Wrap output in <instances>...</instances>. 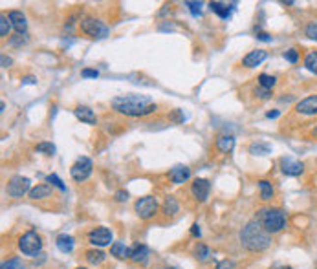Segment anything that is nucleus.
<instances>
[{
	"instance_id": "7c9ffc66",
	"label": "nucleus",
	"mask_w": 317,
	"mask_h": 269,
	"mask_svg": "<svg viewBox=\"0 0 317 269\" xmlns=\"http://www.w3.org/2000/svg\"><path fill=\"white\" fill-rule=\"evenodd\" d=\"M11 26H13V24H11V21H9V17L2 15V17H0V37H7Z\"/></svg>"
},
{
	"instance_id": "20e7f679",
	"label": "nucleus",
	"mask_w": 317,
	"mask_h": 269,
	"mask_svg": "<svg viewBox=\"0 0 317 269\" xmlns=\"http://www.w3.org/2000/svg\"><path fill=\"white\" fill-rule=\"evenodd\" d=\"M19 249L28 256L39 255L42 249V238L35 231H28V233H24L21 236V240H19Z\"/></svg>"
},
{
	"instance_id": "bb28decb",
	"label": "nucleus",
	"mask_w": 317,
	"mask_h": 269,
	"mask_svg": "<svg viewBox=\"0 0 317 269\" xmlns=\"http://www.w3.org/2000/svg\"><path fill=\"white\" fill-rule=\"evenodd\" d=\"M178 211H180V205H178V202H176V198H173V196L165 198V202H163V213H165V215L174 216Z\"/></svg>"
},
{
	"instance_id": "a18cd8bd",
	"label": "nucleus",
	"mask_w": 317,
	"mask_h": 269,
	"mask_svg": "<svg viewBox=\"0 0 317 269\" xmlns=\"http://www.w3.org/2000/svg\"><path fill=\"white\" fill-rule=\"evenodd\" d=\"M191 235L193 236H200V227H198V223H193V227H191Z\"/></svg>"
},
{
	"instance_id": "a211bd4d",
	"label": "nucleus",
	"mask_w": 317,
	"mask_h": 269,
	"mask_svg": "<svg viewBox=\"0 0 317 269\" xmlns=\"http://www.w3.org/2000/svg\"><path fill=\"white\" fill-rule=\"evenodd\" d=\"M74 114L79 121L86 123V125H95V123H97V117H95L94 110L90 107H77L74 110Z\"/></svg>"
},
{
	"instance_id": "2f4dec72",
	"label": "nucleus",
	"mask_w": 317,
	"mask_h": 269,
	"mask_svg": "<svg viewBox=\"0 0 317 269\" xmlns=\"http://www.w3.org/2000/svg\"><path fill=\"white\" fill-rule=\"evenodd\" d=\"M195 255L198 260H207V256H209V247H207L205 243H198L195 249Z\"/></svg>"
},
{
	"instance_id": "0eeeda50",
	"label": "nucleus",
	"mask_w": 317,
	"mask_h": 269,
	"mask_svg": "<svg viewBox=\"0 0 317 269\" xmlns=\"http://www.w3.org/2000/svg\"><path fill=\"white\" fill-rule=\"evenodd\" d=\"M134 211L142 220H148L158 213V202L154 196H143L134 203Z\"/></svg>"
},
{
	"instance_id": "a19ab883",
	"label": "nucleus",
	"mask_w": 317,
	"mask_h": 269,
	"mask_svg": "<svg viewBox=\"0 0 317 269\" xmlns=\"http://www.w3.org/2000/svg\"><path fill=\"white\" fill-rule=\"evenodd\" d=\"M257 39H259V41H264V42H271V35L264 33V31H257Z\"/></svg>"
},
{
	"instance_id": "72a5a7b5",
	"label": "nucleus",
	"mask_w": 317,
	"mask_h": 269,
	"mask_svg": "<svg viewBox=\"0 0 317 269\" xmlns=\"http://www.w3.org/2000/svg\"><path fill=\"white\" fill-rule=\"evenodd\" d=\"M304 35H306L308 39H312V41H317V22L308 24L306 29H304Z\"/></svg>"
},
{
	"instance_id": "ea45409f",
	"label": "nucleus",
	"mask_w": 317,
	"mask_h": 269,
	"mask_svg": "<svg viewBox=\"0 0 317 269\" xmlns=\"http://www.w3.org/2000/svg\"><path fill=\"white\" fill-rule=\"evenodd\" d=\"M216 269H235V262L233 260H222L216 264Z\"/></svg>"
},
{
	"instance_id": "37998d69",
	"label": "nucleus",
	"mask_w": 317,
	"mask_h": 269,
	"mask_svg": "<svg viewBox=\"0 0 317 269\" xmlns=\"http://www.w3.org/2000/svg\"><path fill=\"white\" fill-rule=\"evenodd\" d=\"M127 198H128V194L125 190H117V192H115V200H117V202H127Z\"/></svg>"
},
{
	"instance_id": "5701e85b",
	"label": "nucleus",
	"mask_w": 317,
	"mask_h": 269,
	"mask_svg": "<svg viewBox=\"0 0 317 269\" xmlns=\"http://www.w3.org/2000/svg\"><path fill=\"white\" fill-rule=\"evenodd\" d=\"M86 262L92 264V266H99V264L107 258V255L103 253L101 249H90V251H86Z\"/></svg>"
},
{
	"instance_id": "f257e3e1",
	"label": "nucleus",
	"mask_w": 317,
	"mask_h": 269,
	"mask_svg": "<svg viewBox=\"0 0 317 269\" xmlns=\"http://www.w3.org/2000/svg\"><path fill=\"white\" fill-rule=\"evenodd\" d=\"M112 108L117 114L128 115V117H145L156 112V103H152L147 95H117L112 99Z\"/></svg>"
},
{
	"instance_id": "393cba45",
	"label": "nucleus",
	"mask_w": 317,
	"mask_h": 269,
	"mask_svg": "<svg viewBox=\"0 0 317 269\" xmlns=\"http://www.w3.org/2000/svg\"><path fill=\"white\" fill-rule=\"evenodd\" d=\"M271 152V147L264 141H255L250 145V154L253 156H266Z\"/></svg>"
},
{
	"instance_id": "9d476101",
	"label": "nucleus",
	"mask_w": 317,
	"mask_h": 269,
	"mask_svg": "<svg viewBox=\"0 0 317 269\" xmlns=\"http://www.w3.org/2000/svg\"><path fill=\"white\" fill-rule=\"evenodd\" d=\"M191 192L195 196L198 202H205L209 198V192H211V183L203 178H196L193 185H191Z\"/></svg>"
},
{
	"instance_id": "79ce46f5",
	"label": "nucleus",
	"mask_w": 317,
	"mask_h": 269,
	"mask_svg": "<svg viewBox=\"0 0 317 269\" xmlns=\"http://www.w3.org/2000/svg\"><path fill=\"white\" fill-rule=\"evenodd\" d=\"M9 42H11L13 46H21V44H24V42H26V39H22V35H15V37Z\"/></svg>"
},
{
	"instance_id": "49530a36",
	"label": "nucleus",
	"mask_w": 317,
	"mask_h": 269,
	"mask_svg": "<svg viewBox=\"0 0 317 269\" xmlns=\"http://www.w3.org/2000/svg\"><path fill=\"white\" fill-rule=\"evenodd\" d=\"M279 114H281L279 110H273V112H268V114H266V117H268V119H275V117H279Z\"/></svg>"
},
{
	"instance_id": "de8ad7c7",
	"label": "nucleus",
	"mask_w": 317,
	"mask_h": 269,
	"mask_svg": "<svg viewBox=\"0 0 317 269\" xmlns=\"http://www.w3.org/2000/svg\"><path fill=\"white\" fill-rule=\"evenodd\" d=\"M9 64H11V59H9V57H6V55H2V66L7 68Z\"/></svg>"
},
{
	"instance_id": "e433bc0d",
	"label": "nucleus",
	"mask_w": 317,
	"mask_h": 269,
	"mask_svg": "<svg viewBox=\"0 0 317 269\" xmlns=\"http://www.w3.org/2000/svg\"><path fill=\"white\" fill-rule=\"evenodd\" d=\"M46 180H48L50 183H52V185H55L57 188H61V190H66V187H64V183L61 182V178H59L57 174H50V176L46 178Z\"/></svg>"
},
{
	"instance_id": "09e8293b",
	"label": "nucleus",
	"mask_w": 317,
	"mask_h": 269,
	"mask_svg": "<svg viewBox=\"0 0 317 269\" xmlns=\"http://www.w3.org/2000/svg\"><path fill=\"white\" fill-rule=\"evenodd\" d=\"M273 269H291L290 266H277V268H273Z\"/></svg>"
},
{
	"instance_id": "f03ea898",
	"label": "nucleus",
	"mask_w": 317,
	"mask_h": 269,
	"mask_svg": "<svg viewBox=\"0 0 317 269\" xmlns=\"http://www.w3.org/2000/svg\"><path fill=\"white\" fill-rule=\"evenodd\" d=\"M240 243L251 253H260L271 245V235L260 225L259 220H251L240 231Z\"/></svg>"
},
{
	"instance_id": "c03bdc74",
	"label": "nucleus",
	"mask_w": 317,
	"mask_h": 269,
	"mask_svg": "<svg viewBox=\"0 0 317 269\" xmlns=\"http://www.w3.org/2000/svg\"><path fill=\"white\" fill-rule=\"evenodd\" d=\"M35 82H37V79H35L33 75H28V77L22 79V84H35Z\"/></svg>"
},
{
	"instance_id": "cd10ccee",
	"label": "nucleus",
	"mask_w": 317,
	"mask_h": 269,
	"mask_svg": "<svg viewBox=\"0 0 317 269\" xmlns=\"http://www.w3.org/2000/svg\"><path fill=\"white\" fill-rule=\"evenodd\" d=\"M277 84V79L273 75H268V74H260L259 75V86L266 88V90H271V88Z\"/></svg>"
},
{
	"instance_id": "58836bf2",
	"label": "nucleus",
	"mask_w": 317,
	"mask_h": 269,
	"mask_svg": "<svg viewBox=\"0 0 317 269\" xmlns=\"http://www.w3.org/2000/svg\"><path fill=\"white\" fill-rule=\"evenodd\" d=\"M81 75L85 77V79H97L99 77V72L97 70H90V68H85L81 72Z\"/></svg>"
},
{
	"instance_id": "3c124183",
	"label": "nucleus",
	"mask_w": 317,
	"mask_h": 269,
	"mask_svg": "<svg viewBox=\"0 0 317 269\" xmlns=\"http://www.w3.org/2000/svg\"><path fill=\"white\" fill-rule=\"evenodd\" d=\"M167 269H176V268H167Z\"/></svg>"
},
{
	"instance_id": "4468645a",
	"label": "nucleus",
	"mask_w": 317,
	"mask_h": 269,
	"mask_svg": "<svg viewBox=\"0 0 317 269\" xmlns=\"http://www.w3.org/2000/svg\"><path fill=\"white\" fill-rule=\"evenodd\" d=\"M169 178H171V182L173 183L180 185V183L187 182V180L191 178V168L185 167V165H176V167L171 168Z\"/></svg>"
},
{
	"instance_id": "c9c22d12",
	"label": "nucleus",
	"mask_w": 317,
	"mask_h": 269,
	"mask_svg": "<svg viewBox=\"0 0 317 269\" xmlns=\"http://www.w3.org/2000/svg\"><path fill=\"white\" fill-rule=\"evenodd\" d=\"M284 59L288 62H291V64H295V62L299 61V52H297L295 48H290V50L284 54Z\"/></svg>"
},
{
	"instance_id": "412c9836",
	"label": "nucleus",
	"mask_w": 317,
	"mask_h": 269,
	"mask_svg": "<svg viewBox=\"0 0 317 269\" xmlns=\"http://www.w3.org/2000/svg\"><path fill=\"white\" fill-rule=\"evenodd\" d=\"M110 255L119 258V260H125V258H130V249L121 242H114L110 245Z\"/></svg>"
},
{
	"instance_id": "4be33fe9",
	"label": "nucleus",
	"mask_w": 317,
	"mask_h": 269,
	"mask_svg": "<svg viewBox=\"0 0 317 269\" xmlns=\"http://www.w3.org/2000/svg\"><path fill=\"white\" fill-rule=\"evenodd\" d=\"M52 194V187L50 185H37L29 190V198L31 200H42V198H48Z\"/></svg>"
},
{
	"instance_id": "dca6fc26",
	"label": "nucleus",
	"mask_w": 317,
	"mask_h": 269,
	"mask_svg": "<svg viewBox=\"0 0 317 269\" xmlns=\"http://www.w3.org/2000/svg\"><path fill=\"white\" fill-rule=\"evenodd\" d=\"M7 17H9V21H11V24H13L17 35L26 33L28 22H26V17L22 15V11H9V13H7Z\"/></svg>"
},
{
	"instance_id": "a878e982",
	"label": "nucleus",
	"mask_w": 317,
	"mask_h": 269,
	"mask_svg": "<svg viewBox=\"0 0 317 269\" xmlns=\"http://www.w3.org/2000/svg\"><path fill=\"white\" fill-rule=\"evenodd\" d=\"M304 68L317 75V50H312V52L306 54V57H304Z\"/></svg>"
},
{
	"instance_id": "423d86ee",
	"label": "nucleus",
	"mask_w": 317,
	"mask_h": 269,
	"mask_svg": "<svg viewBox=\"0 0 317 269\" xmlns=\"http://www.w3.org/2000/svg\"><path fill=\"white\" fill-rule=\"evenodd\" d=\"M81 31L92 39H105L108 35V27L94 17H86L81 21Z\"/></svg>"
},
{
	"instance_id": "7ed1b4c3",
	"label": "nucleus",
	"mask_w": 317,
	"mask_h": 269,
	"mask_svg": "<svg viewBox=\"0 0 317 269\" xmlns=\"http://www.w3.org/2000/svg\"><path fill=\"white\" fill-rule=\"evenodd\" d=\"M257 220L260 222V225H262L270 235L279 233V231H283V229L286 227V213H284L283 209H275V207L260 209Z\"/></svg>"
},
{
	"instance_id": "6ab92c4d",
	"label": "nucleus",
	"mask_w": 317,
	"mask_h": 269,
	"mask_svg": "<svg viewBox=\"0 0 317 269\" xmlns=\"http://www.w3.org/2000/svg\"><path fill=\"white\" fill-rule=\"evenodd\" d=\"M55 245H57V249H59L61 253H72L75 242L70 235H59L57 236V240H55Z\"/></svg>"
},
{
	"instance_id": "aec40b11",
	"label": "nucleus",
	"mask_w": 317,
	"mask_h": 269,
	"mask_svg": "<svg viewBox=\"0 0 317 269\" xmlns=\"http://www.w3.org/2000/svg\"><path fill=\"white\" fill-rule=\"evenodd\" d=\"M216 148L224 152V154H228L231 152L233 148H235V137L233 135H220L218 139H216Z\"/></svg>"
},
{
	"instance_id": "9b49d317",
	"label": "nucleus",
	"mask_w": 317,
	"mask_h": 269,
	"mask_svg": "<svg viewBox=\"0 0 317 269\" xmlns=\"http://www.w3.org/2000/svg\"><path fill=\"white\" fill-rule=\"evenodd\" d=\"M295 110L303 115H316L317 114V95H308L303 101L297 103Z\"/></svg>"
},
{
	"instance_id": "ddd939ff",
	"label": "nucleus",
	"mask_w": 317,
	"mask_h": 269,
	"mask_svg": "<svg viewBox=\"0 0 317 269\" xmlns=\"http://www.w3.org/2000/svg\"><path fill=\"white\" fill-rule=\"evenodd\" d=\"M281 167H283V172L286 176H299L303 174L304 165L301 161H295L291 158H283L281 160Z\"/></svg>"
},
{
	"instance_id": "473e14b6",
	"label": "nucleus",
	"mask_w": 317,
	"mask_h": 269,
	"mask_svg": "<svg viewBox=\"0 0 317 269\" xmlns=\"http://www.w3.org/2000/svg\"><path fill=\"white\" fill-rule=\"evenodd\" d=\"M185 6L189 7V11L195 17H200V13H202V2H191V0H187Z\"/></svg>"
},
{
	"instance_id": "6e6552de",
	"label": "nucleus",
	"mask_w": 317,
	"mask_h": 269,
	"mask_svg": "<svg viewBox=\"0 0 317 269\" xmlns=\"http://www.w3.org/2000/svg\"><path fill=\"white\" fill-rule=\"evenodd\" d=\"M31 182H29V178H24V176H13L9 182H7V194L11 196V198H22V196L29 192L31 188H29Z\"/></svg>"
},
{
	"instance_id": "1a4fd4ad",
	"label": "nucleus",
	"mask_w": 317,
	"mask_h": 269,
	"mask_svg": "<svg viewBox=\"0 0 317 269\" xmlns=\"http://www.w3.org/2000/svg\"><path fill=\"white\" fill-rule=\"evenodd\" d=\"M88 240H90V243L95 245V247L110 245V242H112V231L107 227H97V229H94V231H90Z\"/></svg>"
},
{
	"instance_id": "4c0bfd02",
	"label": "nucleus",
	"mask_w": 317,
	"mask_h": 269,
	"mask_svg": "<svg viewBox=\"0 0 317 269\" xmlns=\"http://www.w3.org/2000/svg\"><path fill=\"white\" fill-rule=\"evenodd\" d=\"M255 95L259 97V99H270V97H271V90H266V88L259 86V88H255Z\"/></svg>"
},
{
	"instance_id": "f704fd0d",
	"label": "nucleus",
	"mask_w": 317,
	"mask_h": 269,
	"mask_svg": "<svg viewBox=\"0 0 317 269\" xmlns=\"http://www.w3.org/2000/svg\"><path fill=\"white\" fill-rule=\"evenodd\" d=\"M169 119H171V121H174V123H183V121H185V114H183V110L176 108V110H173V112H171Z\"/></svg>"
},
{
	"instance_id": "39448f33",
	"label": "nucleus",
	"mask_w": 317,
	"mask_h": 269,
	"mask_svg": "<svg viewBox=\"0 0 317 269\" xmlns=\"http://www.w3.org/2000/svg\"><path fill=\"white\" fill-rule=\"evenodd\" d=\"M92 168H94V163H92V160L90 158H86V156H81L77 161L70 167V176H72V180H75V182H85V180H88L90 178V174H92Z\"/></svg>"
},
{
	"instance_id": "8fccbe9b",
	"label": "nucleus",
	"mask_w": 317,
	"mask_h": 269,
	"mask_svg": "<svg viewBox=\"0 0 317 269\" xmlns=\"http://www.w3.org/2000/svg\"><path fill=\"white\" fill-rule=\"evenodd\" d=\"M77 269H86V268H77Z\"/></svg>"
},
{
	"instance_id": "c85d7f7f",
	"label": "nucleus",
	"mask_w": 317,
	"mask_h": 269,
	"mask_svg": "<svg viewBox=\"0 0 317 269\" xmlns=\"http://www.w3.org/2000/svg\"><path fill=\"white\" fill-rule=\"evenodd\" d=\"M35 152H39V154H46V156H54L55 154V145L54 143L42 141L35 147Z\"/></svg>"
},
{
	"instance_id": "b1692460",
	"label": "nucleus",
	"mask_w": 317,
	"mask_h": 269,
	"mask_svg": "<svg viewBox=\"0 0 317 269\" xmlns=\"http://www.w3.org/2000/svg\"><path fill=\"white\" fill-rule=\"evenodd\" d=\"M259 190H260V198H262L264 202L271 200V198H273V194H275L273 185H271L268 180H260V182H259Z\"/></svg>"
},
{
	"instance_id": "2eb2a0df",
	"label": "nucleus",
	"mask_w": 317,
	"mask_h": 269,
	"mask_svg": "<svg viewBox=\"0 0 317 269\" xmlns=\"http://www.w3.org/2000/svg\"><path fill=\"white\" fill-rule=\"evenodd\" d=\"M130 260L136 264H142V266H145V264L148 262V247L145 245V243H136L134 247L130 249Z\"/></svg>"
},
{
	"instance_id": "c756f323",
	"label": "nucleus",
	"mask_w": 317,
	"mask_h": 269,
	"mask_svg": "<svg viewBox=\"0 0 317 269\" xmlns=\"http://www.w3.org/2000/svg\"><path fill=\"white\" fill-rule=\"evenodd\" d=\"M0 269H24V264H22L21 258L13 256V258H9V260H4Z\"/></svg>"
},
{
	"instance_id": "f8f14e48",
	"label": "nucleus",
	"mask_w": 317,
	"mask_h": 269,
	"mask_svg": "<svg viewBox=\"0 0 317 269\" xmlns=\"http://www.w3.org/2000/svg\"><path fill=\"white\" fill-rule=\"evenodd\" d=\"M266 59H268V52H264V50H253V52H250L242 59V64L246 68H255L259 64H262Z\"/></svg>"
},
{
	"instance_id": "f3484780",
	"label": "nucleus",
	"mask_w": 317,
	"mask_h": 269,
	"mask_svg": "<svg viewBox=\"0 0 317 269\" xmlns=\"http://www.w3.org/2000/svg\"><path fill=\"white\" fill-rule=\"evenodd\" d=\"M235 4H226V2H209V9L213 13H216L220 19H230L231 17V11L235 9Z\"/></svg>"
}]
</instances>
